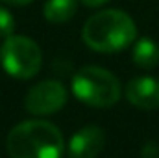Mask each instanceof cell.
<instances>
[{
  "label": "cell",
  "mask_w": 159,
  "mask_h": 158,
  "mask_svg": "<svg viewBox=\"0 0 159 158\" xmlns=\"http://www.w3.org/2000/svg\"><path fill=\"white\" fill-rule=\"evenodd\" d=\"M126 99L141 110L159 108V80L152 77H137L126 86Z\"/></svg>",
  "instance_id": "7"
},
{
  "label": "cell",
  "mask_w": 159,
  "mask_h": 158,
  "mask_svg": "<svg viewBox=\"0 0 159 158\" xmlns=\"http://www.w3.org/2000/svg\"><path fill=\"white\" fill-rule=\"evenodd\" d=\"M78 11V0H46L43 13L52 24H61L72 19Z\"/></svg>",
  "instance_id": "9"
},
{
  "label": "cell",
  "mask_w": 159,
  "mask_h": 158,
  "mask_svg": "<svg viewBox=\"0 0 159 158\" xmlns=\"http://www.w3.org/2000/svg\"><path fill=\"white\" fill-rule=\"evenodd\" d=\"M11 158H61L65 143L61 130L43 119L19 123L6 140Z\"/></svg>",
  "instance_id": "2"
},
{
  "label": "cell",
  "mask_w": 159,
  "mask_h": 158,
  "mask_svg": "<svg viewBox=\"0 0 159 158\" xmlns=\"http://www.w3.org/2000/svg\"><path fill=\"white\" fill-rule=\"evenodd\" d=\"M72 93L80 102L93 108H111L117 104L122 93L119 78L102 67L87 65L72 77Z\"/></svg>",
  "instance_id": "3"
},
{
  "label": "cell",
  "mask_w": 159,
  "mask_h": 158,
  "mask_svg": "<svg viewBox=\"0 0 159 158\" xmlns=\"http://www.w3.org/2000/svg\"><path fill=\"white\" fill-rule=\"evenodd\" d=\"M137 37L133 19L120 9H102L87 19L81 28L83 43L94 52L113 54L128 48Z\"/></svg>",
  "instance_id": "1"
},
{
  "label": "cell",
  "mask_w": 159,
  "mask_h": 158,
  "mask_svg": "<svg viewBox=\"0 0 159 158\" xmlns=\"http://www.w3.org/2000/svg\"><path fill=\"white\" fill-rule=\"evenodd\" d=\"M67 102V89L57 80H43L35 84L26 99L24 108L34 116H50L59 112Z\"/></svg>",
  "instance_id": "5"
},
{
  "label": "cell",
  "mask_w": 159,
  "mask_h": 158,
  "mask_svg": "<svg viewBox=\"0 0 159 158\" xmlns=\"http://www.w3.org/2000/svg\"><path fill=\"white\" fill-rule=\"evenodd\" d=\"M133 63L141 69H154L159 65V47L150 37H143L135 43L131 52Z\"/></svg>",
  "instance_id": "8"
},
{
  "label": "cell",
  "mask_w": 159,
  "mask_h": 158,
  "mask_svg": "<svg viewBox=\"0 0 159 158\" xmlns=\"http://www.w3.org/2000/svg\"><path fill=\"white\" fill-rule=\"evenodd\" d=\"M13 30H15V17L9 9L6 7H0V37L6 39L9 36H13Z\"/></svg>",
  "instance_id": "10"
},
{
  "label": "cell",
  "mask_w": 159,
  "mask_h": 158,
  "mask_svg": "<svg viewBox=\"0 0 159 158\" xmlns=\"http://www.w3.org/2000/svg\"><path fill=\"white\" fill-rule=\"evenodd\" d=\"M0 63L9 77L28 80L41 71L43 52L39 45L26 36H9L0 47Z\"/></svg>",
  "instance_id": "4"
},
{
  "label": "cell",
  "mask_w": 159,
  "mask_h": 158,
  "mask_svg": "<svg viewBox=\"0 0 159 158\" xmlns=\"http://www.w3.org/2000/svg\"><path fill=\"white\" fill-rule=\"evenodd\" d=\"M107 0H81V4H85L87 7H100V6H104Z\"/></svg>",
  "instance_id": "11"
},
{
  "label": "cell",
  "mask_w": 159,
  "mask_h": 158,
  "mask_svg": "<svg viewBox=\"0 0 159 158\" xmlns=\"http://www.w3.org/2000/svg\"><path fill=\"white\" fill-rule=\"evenodd\" d=\"M4 4H11V6H26V4H30V2H34V0H2Z\"/></svg>",
  "instance_id": "12"
},
{
  "label": "cell",
  "mask_w": 159,
  "mask_h": 158,
  "mask_svg": "<svg viewBox=\"0 0 159 158\" xmlns=\"http://www.w3.org/2000/svg\"><path fill=\"white\" fill-rule=\"evenodd\" d=\"M106 145V132L100 126H83L69 141V158H96Z\"/></svg>",
  "instance_id": "6"
}]
</instances>
